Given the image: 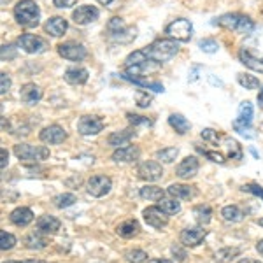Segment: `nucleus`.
<instances>
[{
	"label": "nucleus",
	"instance_id": "obj_1",
	"mask_svg": "<svg viewBox=\"0 0 263 263\" xmlns=\"http://www.w3.org/2000/svg\"><path fill=\"white\" fill-rule=\"evenodd\" d=\"M144 51H146L149 60L156 63H163V62L172 60V58L179 53V44L174 39H158L147 46Z\"/></svg>",
	"mask_w": 263,
	"mask_h": 263
},
{
	"label": "nucleus",
	"instance_id": "obj_2",
	"mask_svg": "<svg viewBox=\"0 0 263 263\" xmlns=\"http://www.w3.org/2000/svg\"><path fill=\"white\" fill-rule=\"evenodd\" d=\"M214 23L227 28V30L242 33V35H249V33H253L254 28H256V25H254V21L251 18H248V16H244V14H237V12H228V14L219 16Z\"/></svg>",
	"mask_w": 263,
	"mask_h": 263
},
{
	"label": "nucleus",
	"instance_id": "obj_3",
	"mask_svg": "<svg viewBox=\"0 0 263 263\" xmlns=\"http://www.w3.org/2000/svg\"><path fill=\"white\" fill-rule=\"evenodd\" d=\"M14 18L25 28H35L41 21V9L33 0H20L14 6Z\"/></svg>",
	"mask_w": 263,
	"mask_h": 263
},
{
	"label": "nucleus",
	"instance_id": "obj_4",
	"mask_svg": "<svg viewBox=\"0 0 263 263\" xmlns=\"http://www.w3.org/2000/svg\"><path fill=\"white\" fill-rule=\"evenodd\" d=\"M107 35L112 41L126 44V42H132L135 39V28H130L121 18H112L107 23Z\"/></svg>",
	"mask_w": 263,
	"mask_h": 263
},
{
	"label": "nucleus",
	"instance_id": "obj_5",
	"mask_svg": "<svg viewBox=\"0 0 263 263\" xmlns=\"http://www.w3.org/2000/svg\"><path fill=\"white\" fill-rule=\"evenodd\" d=\"M14 155L23 162H42L49 158V149L44 146H30V144H16Z\"/></svg>",
	"mask_w": 263,
	"mask_h": 263
},
{
	"label": "nucleus",
	"instance_id": "obj_6",
	"mask_svg": "<svg viewBox=\"0 0 263 263\" xmlns=\"http://www.w3.org/2000/svg\"><path fill=\"white\" fill-rule=\"evenodd\" d=\"M165 33L174 41L188 42L193 35V27L188 20L179 18V20H174L172 23H168L167 27H165Z\"/></svg>",
	"mask_w": 263,
	"mask_h": 263
},
{
	"label": "nucleus",
	"instance_id": "obj_7",
	"mask_svg": "<svg viewBox=\"0 0 263 263\" xmlns=\"http://www.w3.org/2000/svg\"><path fill=\"white\" fill-rule=\"evenodd\" d=\"M18 46L30 54H39L48 49V42L39 35H32V33H23V35H20Z\"/></svg>",
	"mask_w": 263,
	"mask_h": 263
},
{
	"label": "nucleus",
	"instance_id": "obj_8",
	"mask_svg": "<svg viewBox=\"0 0 263 263\" xmlns=\"http://www.w3.org/2000/svg\"><path fill=\"white\" fill-rule=\"evenodd\" d=\"M112 188V181L111 177L107 176H102V174H99V176H93L90 177V181H88V193L91 195V197L95 198H100L104 197V195H107L109 192H111Z\"/></svg>",
	"mask_w": 263,
	"mask_h": 263
},
{
	"label": "nucleus",
	"instance_id": "obj_9",
	"mask_svg": "<svg viewBox=\"0 0 263 263\" xmlns=\"http://www.w3.org/2000/svg\"><path fill=\"white\" fill-rule=\"evenodd\" d=\"M58 53L60 57H63L65 60H70V62H81L86 58V48L79 42H63V44L58 46Z\"/></svg>",
	"mask_w": 263,
	"mask_h": 263
},
{
	"label": "nucleus",
	"instance_id": "obj_10",
	"mask_svg": "<svg viewBox=\"0 0 263 263\" xmlns=\"http://www.w3.org/2000/svg\"><path fill=\"white\" fill-rule=\"evenodd\" d=\"M207 237V230H203L202 227H195V228H184L181 232V244L184 248H197Z\"/></svg>",
	"mask_w": 263,
	"mask_h": 263
},
{
	"label": "nucleus",
	"instance_id": "obj_11",
	"mask_svg": "<svg viewBox=\"0 0 263 263\" xmlns=\"http://www.w3.org/2000/svg\"><path fill=\"white\" fill-rule=\"evenodd\" d=\"M104 130V121L99 116H83L78 121V132L81 135H97Z\"/></svg>",
	"mask_w": 263,
	"mask_h": 263
},
{
	"label": "nucleus",
	"instance_id": "obj_12",
	"mask_svg": "<svg viewBox=\"0 0 263 263\" xmlns=\"http://www.w3.org/2000/svg\"><path fill=\"white\" fill-rule=\"evenodd\" d=\"M137 174L141 179L147 181V182H155V181L162 179L163 168H162V165L156 163V162H142L137 167Z\"/></svg>",
	"mask_w": 263,
	"mask_h": 263
},
{
	"label": "nucleus",
	"instance_id": "obj_13",
	"mask_svg": "<svg viewBox=\"0 0 263 263\" xmlns=\"http://www.w3.org/2000/svg\"><path fill=\"white\" fill-rule=\"evenodd\" d=\"M142 216H144V221L149 224V227L156 228V230L167 227L168 223V216L160 207H147V209H144Z\"/></svg>",
	"mask_w": 263,
	"mask_h": 263
},
{
	"label": "nucleus",
	"instance_id": "obj_14",
	"mask_svg": "<svg viewBox=\"0 0 263 263\" xmlns=\"http://www.w3.org/2000/svg\"><path fill=\"white\" fill-rule=\"evenodd\" d=\"M100 16V11L95 6H79L78 9L72 12V20L78 25H88L97 21Z\"/></svg>",
	"mask_w": 263,
	"mask_h": 263
},
{
	"label": "nucleus",
	"instance_id": "obj_15",
	"mask_svg": "<svg viewBox=\"0 0 263 263\" xmlns=\"http://www.w3.org/2000/svg\"><path fill=\"white\" fill-rule=\"evenodd\" d=\"M39 137L46 144H62L67 139V132L60 125H49L46 128H42Z\"/></svg>",
	"mask_w": 263,
	"mask_h": 263
},
{
	"label": "nucleus",
	"instance_id": "obj_16",
	"mask_svg": "<svg viewBox=\"0 0 263 263\" xmlns=\"http://www.w3.org/2000/svg\"><path fill=\"white\" fill-rule=\"evenodd\" d=\"M198 167H200V165H198V160L195 158V156H186V158L177 165L176 172L181 179H190V177H193L195 174L198 172Z\"/></svg>",
	"mask_w": 263,
	"mask_h": 263
},
{
	"label": "nucleus",
	"instance_id": "obj_17",
	"mask_svg": "<svg viewBox=\"0 0 263 263\" xmlns=\"http://www.w3.org/2000/svg\"><path fill=\"white\" fill-rule=\"evenodd\" d=\"M67 28H69V23H67V20L62 18V16H53V18H49L44 25V30L53 37H62L63 33L67 32Z\"/></svg>",
	"mask_w": 263,
	"mask_h": 263
},
{
	"label": "nucleus",
	"instance_id": "obj_18",
	"mask_svg": "<svg viewBox=\"0 0 263 263\" xmlns=\"http://www.w3.org/2000/svg\"><path fill=\"white\" fill-rule=\"evenodd\" d=\"M20 97H21V100H23L25 104L33 105V104H37V102L42 99V90H41L39 86H37V84L27 83L25 86H21Z\"/></svg>",
	"mask_w": 263,
	"mask_h": 263
},
{
	"label": "nucleus",
	"instance_id": "obj_19",
	"mask_svg": "<svg viewBox=\"0 0 263 263\" xmlns=\"http://www.w3.org/2000/svg\"><path fill=\"white\" fill-rule=\"evenodd\" d=\"M121 78L125 79V81L134 83V84H137V86H141V88H147V90H153V91H156V93H160V91L163 93L165 91V88H163L162 83L147 81V79H144L142 76H130V74H126V72H123Z\"/></svg>",
	"mask_w": 263,
	"mask_h": 263
},
{
	"label": "nucleus",
	"instance_id": "obj_20",
	"mask_svg": "<svg viewBox=\"0 0 263 263\" xmlns=\"http://www.w3.org/2000/svg\"><path fill=\"white\" fill-rule=\"evenodd\" d=\"M139 155H141V151H139V147L135 146H125V147H120V149H116L112 153V160L118 163H130V162H135V160H139Z\"/></svg>",
	"mask_w": 263,
	"mask_h": 263
},
{
	"label": "nucleus",
	"instance_id": "obj_21",
	"mask_svg": "<svg viewBox=\"0 0 263 263\" xmlns=\"http://www.w3.org/2000/svg\"><path fill=\"white\" fill-rule=\"evenodd\" d=\"M167 193L171 197L177 198V200H190V198H193L197 195V190H195V186H188V184H171Z\"/></svg>",
	"mask_w": 263,
	"mask_h": 263
},
{
	"label": "nucleus",
	"instance_id": "obj_22",
	"mask_svg": "<svg viewBox=\"0 0 263 263\" xmlns=\"http://www.w3.org/2000/svg\"><path fill=\"white\" fill-rule=\"evenodd\" d=\"M9 219L16 227H27V224H30L33 221V213L28 207H18V209H14L9 214Z\"/></svg>",
	"mask_w": 263,
	"mask_h": 263
},
{
	"label": "nucleus",
	"instance_id": "obj_23",
	"mask_svg": "<svg viewBox=\"0 0 263 263\" xmlns=\"http://www.w3.org/2000/svg\"><path fill=\"white\" fill-rule=\"evenodd\" d=\"M60 227H62L60 219H57L54 216L44 214L37 219V228H39L41 233H49V235H53V233H57L60 230Z\"/></svg>",
	"mask_w": 263,
	"mask_h": 263
},
{
	"label": "nucleus",
	"instance_id": "obj_24",
	"mask_svg": "<svg viewBox=\"0 0 263 263\" xmlns=\"http://www.w3.org/2000/svg\"><path fill=\"white\" fill-rule=\"evenodd\" d=\"M135 137V130H121V132H114V134L109 135L107 139V144L112 147H125L128 146V142L132 141V139Z\"/></svg>",
	"mask_w": 263,
	"mask_h": 263
},
{
	"label": "nucleus",
	"instance_id": "obj_25",
	"mask_svg": "<svg viewBox=\"0 0 263 263\" xmlns=\"http://www.w3.org/2000/svg\"><path fill=\"white\" fill-rule=\"evenodd\" d=\"M239 60H240V63H244L248 69H251L254 72H263V58L254 57L249 49L242 48L239 51Z\"/></svg>",
	"mask_w": 263,
	"mask_h": 263
},
{
	"label": "nucleus",
	"instance_id": "obj_26",
	"mask_svg": "<svg viewBox=\"0 0 263 263\" xmlns=\"http://www.w3.org/2000/svg\"><path fill=\"white\" fill-rule=\"evenodd\" d=\"M88 70L83 69V67H70V69L65 70L63 78L69 84H74V86H79V84H84L88 81Z\"/></svg>",
	"mask_w": 263,
	"mask_h": 263
},
{
	"label": "nucleus",
	"instance_id": "obj_27",
	"mask_svg": "<svg viewBox=\"0 0 263 263\" xmlns=\"http://www.w3.org/2000/svg\"><path fill=\"white\" fill-rule=\"evenodd\" d=\"M141 230V224L139 221H135V219H126V221H123L121 224H118L116 228V233L123 239H132V237H135Z\"/></svg>",
	"mask_w": 263,
	"mask_h": 263
},
{
	"label": "nucleus",
	"instance_id": "obj_28",
	"mask_svg": "<svg viewBox=\"0 0 263 263\" xmlns=\"http://www.w3.org/2000/svg\"><path fill=\"white\" fill-rule=\"evenodd\" d=\"M46 246H48V240H46L39 232L28 233V235L25 237V248L30 249V251H41Z\"/></svg>",
	"mask_w": 263,
	"mask_h": 263
},
{
	"label": "nucleus",
	"instance_id": "obj_29",
	"mask_svg": "<svg viewBox=\"0 0 263 263\" xmlns=\"http://www.w3.org/2000/svg\"><path fill=\"white\" fill-rule=\"evenodd\" d=\"M223 142H224V149H227V158L230 160H242V147L240 144L232 137H223Z\"/></svg>",
	"mask_w": 263,
	"mask_h": 263
},
{
	"label": "nucleus",
	"instance_id": "obj_30",
	"mask_svg": "<svg viewBox=\"0 0 263 263\" xmlns=\"http://www.w3.org/2000/svg\"><path fill=\"white\" fill-rule=\"evenodd\" d=\"M139 195H141V198H144V200L160 202L165 197V192L160 186H142Z\"/></svg>",
	"mask_w": 263,
	"mask_h": 263
},
{
	"label": "nucleus",
	"instance_id": "obj_31",
	"mask_svg": "<svg viewBox=\"0 0 263 263\" xmlns=\"http://www.w3.org/2000/svg\"><path fill=\"white\" fill-rule=\"evenodd\" d=\"M168 125H171L179 135H184L186 132L190 130V121L186 120L182 114H171V118H168Z\"/></svg>",
	"mask_w": 263,
	"mask_h": 263
},
{
	"label": "nucleus",
	"instance_id": "obj_32",
	"mask_svg": "<svg viewBox=\"0 0 263 263\" xmlns=\"http://www.w3.org/2000/svg\"><path fill=\"white\" fill-rule=\"evenodd\" d=\"M221 216L230 223H239L244 219V213L237 205H227L221 209Z\"/></svg>",
	"mask_w": 263,
	"mask_h": 263
},
{
	"label": "nucleus",
	"instance_id": "obj_33",
	"mask_svg": "<svg viewBox=\"0 0 263 263\" xmlns=\"http://www.w3.org/2000/svg\"><path fill=\"white\" fill-rule=\"evenodd\" d=\"M158 207L160 209L163 211L165 214L167 216H174V214H177L181 211V203L177 202V198H162V200H160V203H158Z\"/></svg>",
	"mask_w": 263,
	"mask_h": 263
},
{
	"label": "nucleus",
	"instance_id": "obj_34",
	"mask_svg": "<svg viewBox=\"0 0 263 263\" xmlns=\"http://www.w3.org/2000/svg\"><path fill=\"white\" fill-rule=\"evenodd\" d=\"M239 254H240L239 248H223V249H219V251L216 253L214 260L218 263H230L233 258L239 256Z\"/></svg>",
	"mask_w": 263,
	"mask_h": 263
},
{
	"label": "nucleus",
	"instance_id": "obj_35",
	"mask_svg": "<svg viewBox=\"0 0 263 263\" xmlns=\"http://www.w3.org/2000/svg\"><path fill=\"white\" fill-rule=\"evenodd\" d=\"M195 219H197L198 224H207L211 221V216H213V209L209 205H197L193 209Z\"/></svg>",
	"mask_w": 263,
	"mask_h": 263
},
{
	"label": "nucleus",
	"instance_id": "obj_36",
	"mask_svg": "<svg viewBox=\"0 0 263 263\" xmlns=\"http://www.w3.org/2000/svg\"><path fill=\"white\" fill-rule=\"evenodd\" d=\"M53 202H54V205H57L58 209H67V207L74 205V203L78 202V198H76V195H72V193H63V195L54 197Z\"/></svg>",
	"mask_w": 263,
	"mask_h": 263
},
{
	"label": "nucleus",
	"instance_id": "obj_37",
	"mask_svg": "<svg viewBox=\"0 0 263 263\" xmlns=\"http://www.w3.org/2000/svg\"><path fill=\"white\" fill-rule=\"evenodd\" d=\"M237 81H239L240 86H244L246 90H256V88H260V79H256L254 76H249V74H239Z\"/></svg>",
	"mask_w": 263,
	"mask_h": 263
},
{
	"label": "nucleus",
	"instance_id": "obj_38",
	"mask_svg": "<svg viewBox=\"0 0 263 263\" xmlns=\"http://www.w3.org/2000/svg\"><path fill=\"white\" fill-rule=\"evenodd\" d=\"M177 155H179V149H177V147H165V149L156 153V158L163 163H172L174 160L177 158Z\"/></svg>",
	"mask_w": 263,
	"mask_h": 263
},
{
	"label": "nucleus",
	"instance_id": "obj_39",
	"mask_svg": "<svg viewBox=\"0 0 263 263\" xmlns=\"http://www.w3.org/2000/svg\"><path fill=\"white\" fill-rule=\"evenodd\" d=\"M16 244V237L12 233H7L6 230L0 232V249L2 251H9V249L14 248Z\"/></svg>",
	"mask_w": 263,
	"mask_h": 263
},
{
	"label": "nucleus",
	"instance_id": "obj_40",
	"mask_svg": "<svg viewBox=\"0 0 263 263\" xmlns=\"http://www.w3.org/2000/svg\"><path fill=\"white\" fill-rule=\"evenodd\" d=\"M125 258L128 263H144L147 260V253L141 251V249H132V251L125 253Z\"/></svg>",
	"mask_w": 263,
	"mask_h": 263
},
{
	"label": "nucleus",
	"instance_id": "obj_41",
	"mask_svg": "<svg viewBox=\"0 0 263 263\" xmlns=\"http://www.w3.org/2000/svg\"><path fill=\"white\" fill-rule=\"evenodd\" d=\"M126 118H128V121L134 126H151L153 125V121L149 120V118H146V116H137V114L128 112V114H126Z\"/></svg>",
	"mask_w": 263,
	"mask_h": 263
},
{
	"label": "nucleus",
	"instance_id": "obj_42",
	"mask_svg": "<svg viewBox=\"0 0 263 263\" xmlns=\"http://www.w3.org/2000/svg\"><path fill=\"white\" fill-rule=\"evenodd\" d=\"M135 100H137V105H139V107H149L153 97H151L147 91L137 90V91H135Z\"/></svg>",
	"mask_w": 263,
	"mask_h": 263
},
{
	"label": "nucleus",
	"instance_id": "obj_43",
	"mask_svg": "<svg viewBox=\"0 0 263 263\" xmlns=\"http://www.w3.org/2000/svg\"><path fill=\"white\" fill-rule=\"evenodd\" d=\"M198 48H200L203 53L213 54L218 51V42H216L214 39H202L200 42H198Z\"/></svg>",
	"mask_w": 263,
	"mask_h": 263
},
{
	"label": "nucleus",
	"instance_id": "obj_44",
	"mask_svg": "<svg viewBox=\"0 0 263 263\" xmlns=\"http://www.w3.org/2000/svg\"><path fill=\"white\" fill-rule=\"evenodd\" d=\"M202 139L203 141H207V142H213V144H218V141L221 137H219V134L216 130L213 128H205V130H202Z\"/></svg>",
	"mask_w": 263,
	"mask_h": 263
},
{
	"label": "nucleus",
	"instance_id": "obj_45",
	"mask_svg": "<svg viewBox=\"0 0 263 263\" xmlns=\"http://www.w3.org/2000/svg\"><path fill=\"white\" fill-rule=\"evenodd\" d=\"M200 149V147H198ZM203 153V156H207V158L211 160V162H216V163H224V156L221 153H214V151H207V149H200Z\"/></svg>",
	"mask_w": 263,
	"mask_h": 263
},
{
	"label": "nucleus",
	"instance_id": "obj_46",
	"mask_svg": "<svg viewBox=\"0 0 263 263\" xmlns=\"http://www.w3.org/2000/svg\"><path fill=\"white\" fill-rule=\"evenodd\" d=\"M16 57V48L12 44H4L2 46V60H11V58Z\"/></svg>",
	"mask_w": 263,
	"mask_h": 263
},
{
	"label": "nucleus",
	"instance_id": "obj_47",
	"mask_svg": "<svg viewBox=\"0 0 263 263\" xmlns=\"http://www.w3.org/2000/svg\"><path fill=\"white\" fill-rule=\"evenodd\" d=\"M242 190H244V192H248V193L256 195V197H260L261 200H263V188H261V186H258V184H244Z\"/></svg>",
	"mask_w": 263,
	"mask_h": 263
},
{
	"label": "nucleus",
	"instance_id": "obj_48",
	"mask_svg": "<svg viewBox=\"0 0 263 263\" xmlns=\"http://www.w3.org/2000/svg\"><path fill=\"white\" fill-rule=\"evenodd\" d=\"M0 81H2V84H0V93H2V95H6V93L9 91V88H11L9 76H7L6 72H2V74H0Z\"/></svg>",
	"mask_w": 263,
	"mask_h": 263
},
{
	"label": "nucleus",
	"instance_id": "obj_49",
	"mask_svg": "<svg viewBox=\"0 0 263 263\" xmlns=\"http://www.w3.org/2000/svg\"><path fill=\"white\" fill-rule=\"evenodd\" d=\"M76 2H78V0H53L54 6L60 7V9H69V7L74 6Z\"/></svg>",
	"mask_w": 263,
	"mask_h": 263
},
{
	"label": "nucleus",
	"instance_id": "obj_50",
	"mask_svg": "<svg viewBox=\"0 0 263 263\" xmlns=\"http://www.w3.org/2000/svg\"><path fill=\"white\" fill-rule=\"evenodd\" d=\"M172 253H174V256H179V261H184L186 260V253L182 251V249L179 248V246H172Z\"/></svg>",
	"mask_w": 263,
	"mask_h": 263
},
{
	"label": "nucleus",
	"instance_id": "obj_51",
	"mask_svg": "<svg viewBox=\"0 0 263 263\" xmlns=\"http://www.w3.org/2000/svg\"><path fill=\"white\" fill-rule=\"evenodd\" d=\"M0 153H2V162H0V167H2V171H4V168L7 167V158H9V155H7V151L4 149V147H2V151H0Z\"/></svg>",
	"mask_w": 263,
	"mask_h": 263
},
{
	"label": "nucleus",
	"instance_id": "obj_52",
	"mask_svg": "<svg viewBox=\"0 0 263 263\" xmlns=\"http://www.w3.org/2000/svg\"><path fill=\"white\" fill-rule=\"evenodd\" d=\"M7 263H46L41 260H25V261H7Z\"/></svg>",
	"mask_w": 263,
	"mask_h": 263
},
{
	"label": "nucleus",
	"instance_id": "obj_53",
	"mask_svg": "<svg viewBox=\"0 0 263 263\" xmlns=\"http://www.w3.org/2000/svg\"><path fill=\"white\" fill-rule=\"evenodd\" d=\"M256 251H258V253H260V254H261V256H263V239L260 240V242H258V244H256Z\"/></svg>",
	"mask_w": 263,
	"mask_h": 263
},
{
	"label": "nucleus",
	"instance_id": "obj_54",
	"mask_svg": "<svg viewBox=\"0 0 263 263\" xmlns=\"http://www.w3.org/2000/svg\"><path fill=\"white\" fill-rule=\"evenodd\" d=\"M239 263H261V261H258V260H253V258H244V260H240Z\"/></svg>",
	"mask_w": 263,
	"mask_h": 263
},
{
	"label": "nucleus",
	"instance_id": "obj_55",
	"mask_svg": "<svg viewBox=\"0 0 263 263\" xmlns=\"http://www.w3.org/2000/svg\"><path fill=\"white\" fill-rule=\"evenodd\" d=\"M258 104L263 105V88L260 90V93H258Z\"/></svg>",
	"mask_w": 263,
	"mask_h": 263
},
{
	"label": "nucleus",
	"instance_id": "obj_56",
	"mask_svg": "<svg viewBox=\"0 0 263 263\" xmlns=\"http://www.w3.org/2000/svg\"><path fill=\"white\" fill-rule=\"evenodd\" d=\"M149 263H174V261H171V260H162V258H160V260H153Z\"/></svg>",
	"mask_w": 263,
	"mask_h": 263
},
{
	"label": "nucleus",
	"instance_id": "obj_57",
	"mask_svg": "<svg viewBox=\"0 0 263 263\" xmlns=\"http://www.w3.org/2000/svg\"><path fill=\"white\" fill-rule=\"evenodd\" d=\"M99 2L102 4V6H109V4H111L112 0H99Z\"/></svg>",
	"mask_w": 263,
	"mask_h": 263
},
{
	"label": "nucleus",
	"instance_id": "obj_58",
	"mask_svg": "<svg viewBox=\"0 0 263 263\" xmlns=\"http://www.w3.org/2000/svg\"><path fill=\"white\" fill-rule=\"evenodd\" d=\"M258 224H260V227H263V218H261V219H258Z\"/></svg>",
	"mask_w": 263,
	"mask_h": 263
}]
</instances>
